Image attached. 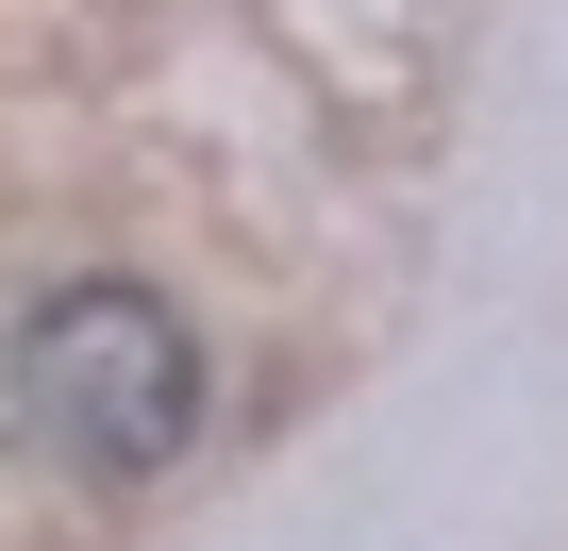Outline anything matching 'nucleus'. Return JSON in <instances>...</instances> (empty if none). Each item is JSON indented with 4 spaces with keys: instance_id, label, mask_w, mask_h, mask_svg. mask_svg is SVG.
<instances>
[{
    "instance_id": "nucleus-1",
    "label": "nucleus",
    "mask_w": 568,
    "mask_h": 551,
    "mask_svg": "<svg viewBox=\"0 0 568 551\" xmlns=\"http://www.w3.org/2000/svg\"><path fill=\"white\" fill-rule=\"evenodd\" d=\"M18 435L68 484H151L201 435V335L151 285H51L18 318Z\"/></svg>"
}]
</instances>
